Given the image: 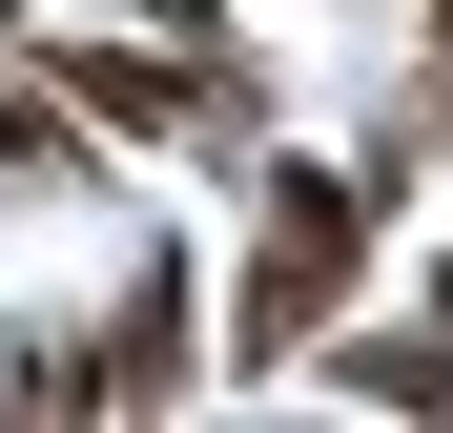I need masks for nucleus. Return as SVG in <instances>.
<instances>
[{
	"label": "nucleus",
	"mask_w": 453,
	"mask_h": 433,
	"mask_svg": "<svg viewBox=\"0 0 453 433\" xmlns=\"http://www.w3.org/2000/svg\"><path fill=\"white\" fill-rule=\"evenodd\" d=\"M433 104H453V0H433Z\"/></svg>",
	"instance_id": "6"
},
{
	"label": "nucleus",
	"mask_w": 453,
	"mask_h": 433,
	"mask_svg": "<svg viewBox=\"0 0 453 433\" xmlns=\"http://www.w3.org/2000/svg\"><path fill=\"white\" fill-rule=\"evenodd\" d=\"M21 62H42L104 144H226V124H268L248 83H206V62H186V42H144V21H124V42H21Z\"/></svg>",
	"instance_id": "2"
},
{
	"label": "nucleus",
	"mask_w": 453,
	"mask_h": 433,
	"mask_svg": "<svg viewBox=\"0 0 453 433\" xmlns=\"http://www.w3.org/2000/svg\"><path fill=\"white\" fill-rule=\"evenodd\" d=\"M42 21H62V0H0V42H42Z\"/></svg>",
	"instance_id": "5"
},
{
	"label": "nucleus",
	"mask_w": 453,
	"mask_h": 433,
	"mask_svg": "<svg viewBox=\"0 0 453 433\" xmlns=\"http://www.w3.org/2000/svg\"><path fill=\"white\" fill-rule=\"evenodd\" d=\"M310 372H330L350 413H453V330H433V310H412V330H350V310H330Z\"/></svg>",
	"instance_id": "3"
},
{
	"label": "nucleus",
	"mask_w": 453,
	"mask_h": 433,
	"mask_svg": "<svg viewBox=\"0 0 453 433\" xmlns=\"http://www.w3.org/2000/svg\"><path fill=\"white\" fill-rule=\"evenodd\" d=\"M371 248H392V166H268L248 186V248H226V372H310V330L371 289Z\"/></svg>",
	"instance_id": "1"
},
{
	"label": "nucleus",
	"mask_w": 453,
	"mask_h": 433,
	"mask_svg": "<svg viewBox=\"0 0 453 433\" xmlns=\"http://www.w3.org/2000/svg\"><path fill=\"white\" fill-rule=\"evenodd\" d=\"M412 310H433V330H453V248H433V289H412Z\"/></svg>",
	"instance_id": "7"
},
{
	"label": "nucleus",
	"mask_w": 453,
	"mask_h": 433,
	"mask_svg": "<svg viewBox=\"0 0 453 433\" xmlns=\"http://www.w3.org/2000/svg\"><path fill=\"white\" fill-rule=\"evenodd\" d=\"M0 166H21V186H83V166H104V124L62 104L42 62H0Z\"/></svg>",
	"instance_id": "4"
}]
</instances>
